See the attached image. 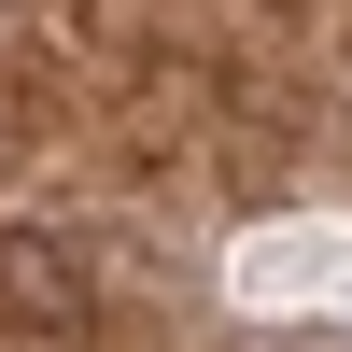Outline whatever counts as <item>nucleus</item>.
Here are the masks:
<instances>
[{
	"label": "nucleus",
	"instance_id": "obj_1",
	"mask_svg": "<svg viewBox=\"0 0 352 352\" xmlns=\"http://www.w3.org/2000/svg\"><path fill=\"white\" fill-rule=\"evenodd\" d=\"M0 296H14L28 324H85V268L43 254V240H0Z\"/></svg>",
	"mask_w": 352,
	"mask_h": 352
}]
</instances>
